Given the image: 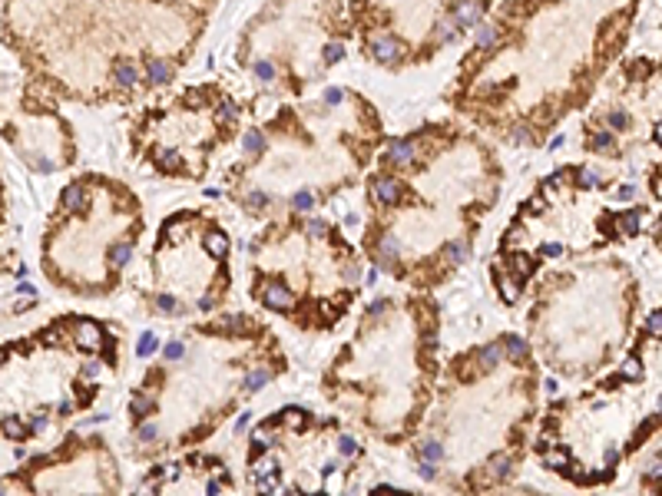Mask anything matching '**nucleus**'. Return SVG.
<instances>
[{"label": "nucleus", "mask_w": 662, "mask_h": 496, "mask_svg": "<svg viewBox=\"0 0 662 496\" xmlns=\"http://www.w3.org/2000/svg\"><path fill=\"white\" fill-rule=\"evenodd\" d=\"M76 345L83 347V351H97L99 345H103V328L93 321H80L76 324Z\"/></svg>", "instance_id": "1"}, {"label": "nucleus", "mask_w": 662, "mask_h": 496, "mask_svg": "<svg viewBox=\"0 0 662 496\" xmlns=\"http://www.w3.org/2000/svg\"><path fill=\"white\" fill-rule=\"evenodd\" d=\"M371 54H374V60H381V63H391V60H398V54H401V44H398L394 37H374Z\"/></svg>", "instance_id": "2"}, {"label": "nucleus", "mask_w": 662, "mask_h": 496, "mask_svg": "<svg viewBox=\"0 0 662 496\" xmlns=\"http://www.w3.org/2000/svg\"><path fill=\"white\" fill-rule=\"evenodd\" d=\"M60 202H63L66 212H83V209H87V192H83V185L70 182L63 189V195H60Z\"/></svg>", "instance_id": "3"}, {"label": "nucleus", "mask_w": 662, "mask_h": 496, "mask_svg": "<svg viewBox=\"0 0 662 496\" xmlns=\"http://www.w3.org/2000/svg\"><path fill=\"white\" fill-rule=\"evenodd\" d=\"M454 23L460 27V30H464V27H477V23H480V4L464 0V4L454 11Z\"/></svg>", "instance_id": "4"}, {"label": "nucleus", "mask_w": 662, "mask_h": 496, "mask_svg": "<svg viewBox=\"0 0 662 496\" xmlns=\"http://www.w3.org/2000/svg\"><path fill=\"white\" fill-rule=\"evenodd\" d=\"M292 302H295L292 292H288V288H282V285H271L269 292H265V304H269V308H275V311H278V308H292Z\"/></svg>", "instance_id": "5"}, {"label": "nucleus", "mask_w": 662, "mask_h": 496, "mask_svg": "<svg viewBox=\"0 0 662 496\" xmlns=\"http://www.w3.org/2000/svg\"><path fill=\"white\" fill-rule=\"evenodd\" d=\"M374 192H378L381 202L394 205L398 199H401V185L394 182V179H378V182H374Z\"/></svg>", "instance_id": "6"}, {"label": "nucleus", "mask_w": 662, "mask_h": 496, "mask_svg": "<svg viewBox=\"0 0 662 496\" xmlns=\"http://www.w3.org/2000/svg\"><path fill=\"white\" fill-rule=\"evenodd\" d=\"M414 159V142L411 140H398L391 142V149H388V162H411Z\"/></svg>", "instance_id": "7"}, {"label": "nucleus", "mask_w": 662, "mask_h": 496, "mask_svg": "<svg viewBox=\"0 0 662 496\" xmlns=\"http://www.w3.org/2000/svg\"><path fill=\"white\" fill-rule=\"evenodd\" d=\"M206 252L212 255V259H226L228 238L222 235V232H209V235H206Z\"/></svg>", "instance_id": "8"}, {"label": "nucleus", "mask_w": 662, "mask_h": 496, "mask_svg": "<svg viewBox=\"0 0 662 496\" xmlns=\"http://www.w3.org/2000/svg\"><path fill=\"white\" fill-rule=\"evenodd\" d=\"M487 476H490V480H503V476H510V457H503V453L490 457Z\"/></svg>", "instance_id": "9"}, {"label": "nucleus", "mask_w": 662, "mask_h": 496, "mask_svg": "<svg viewBox=\"0 0 662 496\" xmlns=\"http://www.w3.org/2000/svg\"><path fill=\"white\" fill-rule=\"evenodd\" d=\"M500 357H503V345H487L484 351H480V367L490 371V367L500 364Z\"/></svg>", "instance_id": "10"}, {"label": "nucleus", "mask_w": 662, "mask_h": 496, "mask_svg": "<svg viewBox=\"0 0 662 496\" xmlns=\"http://www.w3.org/2000/svg\"><path fill=\"white\" fill-rule=\"evenodd\" d=\"M503 351H507L513 361H523V357H527V341H523L520 335H510L507 337V345H503Z\"/></svg>", "instance_id": "11"}, {"label": "nucleus", "mask_w": 662, "mask_h": 496, "mask_svg": "<svg viewBox=\"0 0 662 496\" xmlns=\"http://www.w3.org/2000/svg\"><path fill=\"white\" fill-rule=\"evenodd\" d=\"M169 76H173L169 73V63H163V60H152L149 63V83L159 87V83H169Z\"/></svg>", "instance_id": "12"}, {"label": "nucleus", "mask_w": 662, "mask_h": 496, "mask_svg": "<svg viewBox=\"0 0 662 496\" xmlns=\"http://www.w3.org/2000/svg\"><path fill=\"white\" fill-rule=\"evenodd\" d=\"M497 37H500L497 27H480V30H477V46H480V50H490V46L497 44Z\"/></svg>", "instance_id": "13"}, {"label": "nucleus", "mask_w": 662, "mask_h": 496, "mask_svg": "<svg viewBox=\"0 0 662 496\" xmlns=\"http://www.w3.org/2000/svg\"><path fill=\"white\" fill-rule=\"evenodd\" d=\"M156 162H159V169H166V173L183 166V162H179V156H176L173 149H159V152H156Z\"/></svg>", "instance_id": "14"}, {"label": "nucleus", "mask_w": 662, "mask_h": 496, "mask_svg": "<svg viewBox=\"0 0 662 496\" xmlns=\"http://www.w3.org/2000/svg\"><path fill=\"white\" fill-rule=\"evenodd\" d=\"M116 80H120V87H136V80H140V73H136V66L120 63V70H116Z\"/></svg>", "instance_id": "15"}, {"label": "nucleus", "mask_w": 662, "mask_h": 496, "mask_svg": "<svg viewBox=\"0 0 662 496\" xmlns=\"http://www.w3.org/2000/svg\"><path fill=\"white\" fill-rule=\"evenodd\" d=\"M623 378H630V380H639L642 378L639 357H626V361H623Z\"/></svg>", "instance_id": "16"}, {"label": "nucleus", "mask_w": 662, "mask_h": 496, "mask_svg": "<svg viewBox=\"0 0 662 496\" xmlns=\"http://www.w3.org/2000/svg\"><path fill=\"white\" fill-rule=\"evenodd\" d=\"M156 347H159V341H156V335H149V331H146V335L140 337V345H136V354H140V357H149L152 351H156Z\"/></svg>", "instance_id": "17"}, {"label": "nucleus", "mask_w": 662, "mask_h": 496, "mask_svg": "<svg viewBox=\"0 0 662 496\" xmlns=\"http://www.w3.org/2000/svg\"><path fill=\"white\" fill-rule=\"evenodd\" d=\"M245 149H249V152H262V149H265V136H262L259 130H249V132H245Z\"/></svg>", "instance_id": "18"}, {"label": "nucleus", "mask_w": 662, "mask_h": 496, "mask_svg": "<svg viewBox=\"0 0 662 496\" xmlns=\"http://www.w3.org/2000/svg\"><path fill=\"white\" fill-rule=\"evenodd\" d=\"M130 252H133V248L126 245V242H123V245H113V252H109V261H113V265H126V261H130Z\"/></svg>", "instance_id": "19"}, {"label": "nucleus", "mask_w": 662, "mask_h": 496, "mask_svg": "<svg viewBox=\"0 0 662 496\" xmlns=\"http://www.w3.org/2000/svg\"><path fill=\"white\" fill-rule=\"evenodd\" d=\"M497 285H500V294H503V302H517V294H520V288H513V281H510V278H503V275H500Z\"/></svg>", "instance_id": "20"}, {"label": "nucleus", "mask_w": 662, "mask_h": 496, "mask_svg": "<svg viewBox=\"0 0 662 496\" xmlns=\"http://www.w3.org/2000/svg\"><path fill=\"white\" fill-rule=\"evenodd\" d=\"M421 457H424V460H441V457H444V447H441L437 440H427L421 447Z\"/></svg>", "instance_id": "21"}, {"label": "nucleus", "mask_w": 662, "mask_h": 496, "mask_svg": "<svg viewBox=\"0 0 662 496\" xmlns=\"http://www.w3.org/2000/svg\"><path fill=\"white\" fill-rule=\"evenodd\" d=\"M619 225L626 228L630 235H636V232H639V212H626V216L619 218Z\"/></svg>", "instance_id": "22"}, {"label": "nucleus", "mask_w": 662, "mask_h": 496, "mask_svg": "<svg viewBox=\"0 0 662 496\" xmlns=\"http://www.w3.org/2000/svg\"><path fill=\"white\" fill-rule=\"evenodd\" d=\"M613 142H616V140H613V132H596V136H593V149L609 152V149H613Z\"/></svg>", "instance_id": "23"}, {"label": "nucleus", "mask_w": 662, "mask_h": 496, "mask_svg": "<svg viewBox=\"0 0 662 496\" xmlns=\"http://www.w3.org/2000/svg\"><path fill=\"white\" fill-rule=\"evenodd\" d=\"M292 205L298 209V212H308V209L315 205V199H312V192H298V195L292 199Z\"/></svg>", "instance_id": "24"}, {"label": "nucleus", "mask_w": 662, "mask_h": 496, "mask_svg": "<svg viewBox=\"0 0 662 496\" xmlns=\"http://www.w3.org/2000/svg\"><path fill=\"white\" fill-rule=\"evenodd\" d=\"M262 384H269V371H255V374H249V380H245L249 390H259Z\"/></svg>", "instance_id": "25"}, {"label": "nucleus", "mask_w": 662, "mask_h": 496, "mask_svg": "<svg viewBox=\"0 0 662 496\" xmlns=\"http://www.w3.org/2000/svg\"><path fill=\"white\" fill-rule=\"evenodd\" d=\"M447 255H450V261H457V265H460V261L467 259V245H460V242H450V245H447Z\"/></svg>", "instance_id": "26"}, {"label": "nucleus", "mask_w": 662, "mask_h": 496, "mask_svg": "<svg viewBox=\"0 0 662 496\" xmlns=\"http://www.w3.org/2000/svg\"><path fill=\"white\" fill-rule=\"evenodd\" d=\"M130 407H133V414H136V417H146V414L152 410V400H146V397H133Z\"/></svg>", "instance_id": "27"}, {"label": "nucleus", "mask_w": 662, "mask_h": 496, "mask_svg": "<svg viewBox=\"0 0 662 496\" xmlns=\"http://www.w3.org/2000/svg\"><path fill=\"white\" fill-rule=\"evenodd\" d=\"M341 56H345V46H341V44H328L325 46V60H328V63H338Z\"/></svg>", "instance_id": "28"}, {"label": "nucleus", "mask_w": 662, "mask_h": 496, "mask_svg": "<svg viewBox=\"0 0 662 496\" xmlns=\"http://www.w3.org/2000/svg\"><path fill=\"white\" fill-rule=\"evenodd\" d=\"M282 414H285V421L295 423V427H302V421H308V417H305V410H298V407H288V410H282Z\"/></svg>", "instance_id": "29"}, {"label": "nucleus", "mask_w": 662, "mask_h": 496, "mask_svg": "<svg viewBox=\"0 0 662 496\" xmlns=\"http://www.w3.org/2000/svg\"><path fill=\"white\" fill-rule=\"evenodd\" d=\"M546 453H550V450H546ZM546 464L553 466V470H566L570 457H566V453H550V457H546Z\"/></svg>", "instance_id": "30"}, {"label": "nucleus", "mask_w": 662, "mask_h": 496, "mask_svg": "<svg viewBox=\"0 0 662 496\" xmlns=\"http://www.w3.org/2000/svg\"><path fill=\"white\" fill-rule=\"evenodd\" d=\"M183 354H185L183 341H169V345H166V357H169V361H179Z\"/></svg>", "instance_id": "31"}, {"label": "nucleus", "mask_w": 662, "mask_h": 496, "mask_svg": "<svg viewBox=\"0 0 662 496\" xmlns=\"http://www.w3.org/2000/svg\"><path fill=\"white\" fill-rule=\"evenodd\" d=\"M255 76H259V80H265V83H269L271 76H275V66H271V63H255Z\"/></svg>", "instance_id": "32"}, {"label": "nucleus", "mask_w": 662, "mask_h": 496, "mask_svg": "<svg viewBox=\"0 0 662 496\" xmlns=\"http://www.w3.org/2000/svg\"><path fill=\"white\" fill-rule=\"evenodd\" d=\"M609 126H613V130H626V126H630V116H626V113H613V116H609Z\"/></svg>", "instance_id": "33"}, {"label": "nucleus", "mask_w": 662, "mask_h": 496, "mask_svg": "<svg viewBox=\"0 0 662 496\" xmlns=\"http://www.w3.org/2000/svg\"><path fill=\"white\" fill-rule=\"evenodd\" d=\"M338 450H341V453H345V457H351V453H355V450H358V443H355V440H351V437H341V440H338Z\"/></svg>", "instance_id": "34"}, {"label": "nucleus", "mask_w": 662, "mask_h": 496, "mask_svg": "<svg viewBox=\"0 0 662 496\" xmlns=\"http://www.w3.org/2000/svg\"><path fill=\"white\" fill-rule=\"evenodd\" d=\"M513 265H517V271H520L523 278H527V275H530V271H533L530 259H523V255H517V259H513Z\"/></svg>", "instance_id": "35"}, {"label": "nucleus", "mask_w": 662, "mask_h": 496, "mask_svg": "<svg viewBox=\"0 0 662 496\" xmlns=\"http://www.w3.org/2000/svg\"><path fill=\"white\" fill-rule=\"evenodd\" d=\"M156 304H159V311H176V298H169V294H159Z\"/></svg>", "instance_id": "36"}, {"label": "nucleus", "mask_w": 662, "mask_h": 496, "mask_svg": "<svg viewBox=\"0 0 662 496\" xmlns=\"http://www.w3.org/2000/svg\"><path fill=\"white\" fill-rule=\"evenodd\" d=\"M421 476H424V480H434V476H437L434 460H424V464H421Z\"/></svg>", "instance_id": "37"}, {"label": "nucleus", "mask_w": 662, "mask_h": 496, "mask_svg": "<svg viewBox=\"0 0 662 496\" xmlns=\"http://www.w3.org/2000/svg\"><path fill=\"white\" fill-rule=\"evenodd\" d=\"M219 119H222V123H232V119H235V106H232V103H226V106L219 109Z\"/></svg>", "instance_id": "38"}, {"label": "nucleus", "mask_w": 662, "mask_h": 496, "mask_svg": "<svg viewBox=\"0 0 662 496\" xmlns=\"http://www.w3.org/2000/svg\"><path fill=\"white\" fill-rule=\"evenodd\" d=\"M580 185H583V189H589V185H596V173H589V169H583V173H580Z\"/></svg>", "instance_id": "39"}, {"label": "nucleus", "mask_w": 662, "mask_h": 496, "mask_svg": "<svg viewBox=\"0 0 662 496\" xmlns=\"http://www.w3.org/2000/svg\"><path fill=\"white\" fill-rule=\"evenodd\" d=\"M140 440H142V443L156 440V427H152V423H146V427H140Z\"/></svg>", "instance_id": "40"}, {"label": "nucleus", "mask_w": 662, "mask_h": 496, "mask_svg": "<svg viewBox=\"0 0 662 496\" xmlns=\"http://www.w3.org/2000/svg\"><path fill=\"white\" fill-rule=\"evenodd\" d=\"M659 328H662V311H652L649 314V331L652 335H659Z\"/></svg>", "instance_id": "41"}, {"label": "nucleus", "mask_w": 662, "mask_h": 496, "mask_svg": "<svg viewBox=\"0 0 662 496\" xmlns=\"http://www.w3.org/2000/svg\"><path fill=\"white\" fill-rule=\"evenodd\" d=\"M560 252H563V248L556 245V242H550V245H543V255H546V259H560Z\"/></svg>", "instance_id": "42"}, {"label": "nucleus", "mask_w": 662, "mask_h": 496, "mask_svg": "<svg viewBox=\"0 0 662 496\" xmlns=\"http://www.w3.org/2000/svg\"><path fill=\"white\" fill-rule=\"evenodd\" d=\"M265 202H269V199H265L262 192H252V195H249V205H252V209H265Z\"/></svg>", "instance_id": "43"}, {"label": "nucleus", "mask_w": 662, "mask_h": 496, "mask_svg": "<svg viewBox=\"0 0 662 496\" xmlns=\"http://www.w3.org/2000/svg\"><path fill=\"white\" fill-rule=\"evenodd\" d=\"M537 450H540V453L553 450V437H550V433H546V437H540V440H537Z\"/></svg>", "instance_id": "44"}, {"label": "nucleus", "mask_w": 662, "mask_h": 496, "mask_svg": "<svg viewBox=\"0 0 662 496\" xmlns=\"http://www.w3.org/2000/svg\"><path fill=\"white\" fill-rule=\"evenodd\" d=\"M56 414H63V417L73 414V400H60V404H56Z\"/></svg>", "instance_id": "45"}, {"label": "nucleus", "mask_w": 662, "mask_h": 496, "mask_svg": "<svg viewBox=\"0 0 662 496\" xmlns=\"http://www.w3.org/2000/svg\"><path fill=\"white\" fill-rule=\"evenodd\" d=\"M308 228H312V235H315V238H321V235H325V222H312V225H308Z\"/></svg>", "instance_id": "46"}, {"label": "nucleus", "mask_w": 662, "mask_h": 496, "mask_svg": "<svg viewBox=\"0 0 662 496\" xmlns=\"http://www.w3.org/2000/svg\"><path fill=\"white\" fill-rule=\"evenodd\" d=\"M325 99H328V103H341V89H328Z\"/></svg>", "instance_id": "47"}, {"label": "nucleus", "mask_w": 662, "mask_h": 496, "mask_svg": "<svg viewBox=\"0 0 662 496\" xmlns=\"http://www.w3.org/2000/svg\"><path fill=\"white\" fill-rule=\"evenodd\" d=\"M212 496H219V490H222V480H209V486H206Z\"/></svg>", "instance_id": "48"}, {"label": "nucleus", "mask_w": 662, "mask_h": 496, "mask_svg": "<svg viewBox=\"0 0 662 496\" xmlns=\"http://www.w3.org/2000/svg\"><path fill=\"white\" fill-rule=\"evenodd\" d=\"M83 378H97V364H83Z\"/></svg>", "instance_id": "49"}, {"label": "nucleus", "mask_w": 662, "mask_h": 496, "mask_svg": "<svg viewBox=\"0 0 662 496\" xmlns=\"http://www.w3.org/2000/svg\"><path fill=\"white\" fill-rule=\"evenodd\" d=\"M513 140H517V142H527V140H530V132H527V130H517V132H513Z\"/></svg>", "instance_id": "50"}, {"label": "nucleus", "mask_w": 662, "mask_h": 496, "mask_svg": "<svg viewBox=\"0 0 662 496\" xmlns=\"http://www.w3.org/2000/svg\"><path fill=\"white\" fill-rule=\"evenodd\" d=\"M0 192H4V179H0Z\"/></svg>", "instance_id": "51"}]
</instances>
